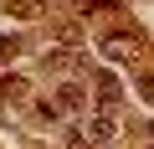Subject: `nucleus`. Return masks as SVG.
<instances>
[{
    "mask_svg": "<svg viewBox=\"0 0 154 149\" xmlns=\"http://www.w3.org/2000/svg\"><path fill=\"white\" fill-rule=\"evenodd\" d=\"M82 134H88V139H93L98 149H103V144H113V139H118V118H113V108H103V103H98Z\"/></svg>",
    "mask_w": 154,
    "mask_h": 149,
    "instance_id": "obj_1",
    "label": "nucleus"
},
{
    "mask_svg": "<svg viewBox=\"0 0 154 149\" xmlns=\"http://www.w3.org/2000/svg\"><path fill=\"white\" fill-rule=\"evenodd\" d=\"M103 57H108V62H134V57H139V36H128V31L103 36Z\"/></svg>",
    "mask_w": 154,
    "mask_h": 149,
    "instance_id": "obj_2",
    "label": "nucleus"
},
{
    "mask_svg": "<svg viewBox=\"0 0 154 149\" xmlns=\"http://www.w3.org/2000/svg\"><path fill=\"white\" fill-rule=\"evenodd\" d=\"M98 103H103V108H118V103H123V93H118V82H113V72H98Z\"/></svg>",
    "mask_w": 154,
    "mask_h": 149,
    "instance_id": "obj_3",
    "label": "nucleus"
},
{
    "mask_svg": "<svg viewBox=\"0 0 154 149\" xmlns=\"http://www.w3.org/2000/svg\"><path fill=\"white\" fill-rule=\"evenodd\" d=\"M77 108H82V88H77V82H67V88L57 93V113H77Z\"/></svg>",
    "mask_w": 154,
    "mask_h": 149,
    "instance_id": "obj_4",
    "label": "nucleus"
},
{
    "mask_svg": "<svg viewBox=\"0 0 154 149\" xmlns=\"http://www.w3.org/2000/svg\"><path fill=\"white\" fill-rule=\"evenodd\" d=\"M21 98H26V82H21V77H5V82H0V108H5V103L16 108Z\"/></svg>",
    "mask_w": 154,
    "mask_h": 149,
    "instance_id": "obj_5",
    "label": "nucleus"
},
{
    "mask_svg": "<svg viewBox=\"0 0 154 149\" xmlns=\"http://www.w3.org/2000/svg\"><path fill=\"white\" fill-rule=\"evenodd\" d=\"M62 149H98V144H93L82 129H67V134H62Z\"/></svg>",
    "mask_w": 154,
    "mask_h": 149,
    "instance_id": "obj_6",
    "label": "nucleus"
},
{
    "mask_svg": "<svg viewBox=\"0 0 154 149\" xmlns=\"http://www.w3.org/2000/svg\"><path fill=\"white\" fill-rule=\"evenodd\" d=\"M46 67H57V72H72V67H77V57H72V51H51V57H46Z\"/></svg>",
    "mask_w": 154,
    "mask_h": 149,
    "instance_id": "obj_7",
    "label": "nucleus"
},
{
    "mask_svg": "<svg viewBox=\"0 0 154 149\" xmlns=\"http://www.w3.org/2000/svg\"><path fill=\"white\" fill-rule=\"evenodd\" d=\"M139 98H149V103H154V77H144V82H139Z\"/></svg>",
    "mask_w": 154,
    "mask_h": 149,
    "instance_id": "obj_8",
    "label": "nucleus"
}]
</instances>
